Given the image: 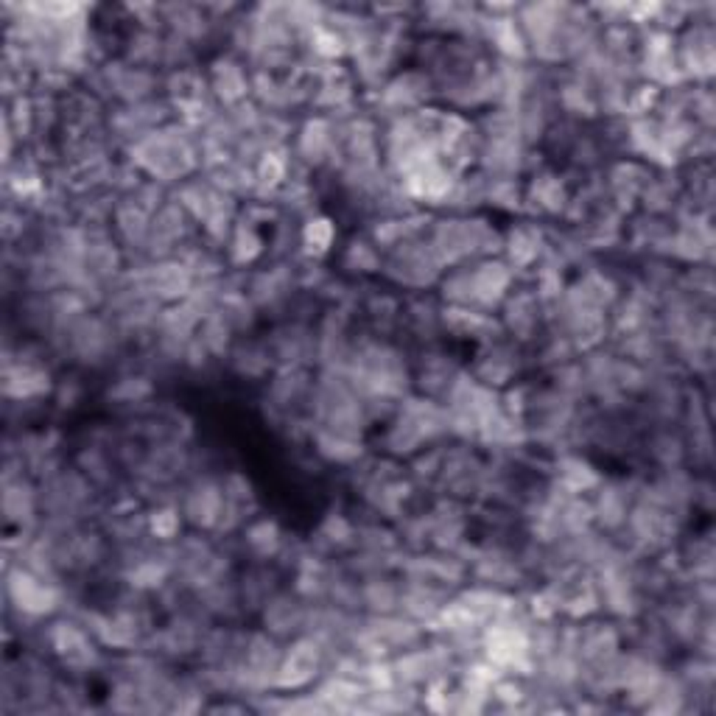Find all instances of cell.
I'll use <instances>...</instances> for the list:
<instances>
[{
    "mask_svg": "<svg viewBox=\"0 0 716 716\" xmlns=\"http://www.w3.org/2000/svg\"><path fill=\"white\" fill-rule=\"evenodd\" d=\"M308 243H316V252H325L327 249V243H330V236H333V230H330V222H325V219H316V222H311V227H308Z\"/></svg>",
    "mask_w": 716,
    "mask_h": 716,
    "instance_id": "1",
    "label": "cell"
}]
</instances>
